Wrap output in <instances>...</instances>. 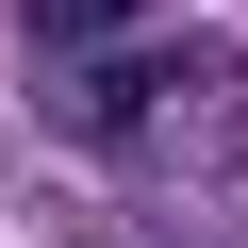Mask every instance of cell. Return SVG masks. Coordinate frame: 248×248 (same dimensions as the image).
<instances>
[{
    "mask_svg": "<svg viewBox=\"0 0 248 248\" xmlns=\"http://www.w3.org/2000/svg\"><path fill=\"white\" fill-rule=\"evenodd\" d=\"M149 17H166V0H17V33H33V50H66V66H83V50H116V33H149Z\"/></svg>",
    "mask_w": 248,
    "mask_h": 248,
    "instance_id": "obj_2",
    "label": "cell"
},
{
    "mask_svg": "<svg viewBox=\"0 0 248 248\" xmlns=\"http://www.w3.org/2000/svg\"><path fill=\"white\" fill-rule=\"evenodd\" d=\"M83 133L116 166H215V133H248V50L232 33H116V50H83Z\"/></svg>",
    "mask_w": 248,
    "mask_h": 248,
    "instance_id": "obj_1",
    "label": "cell"
}]
</instances>
